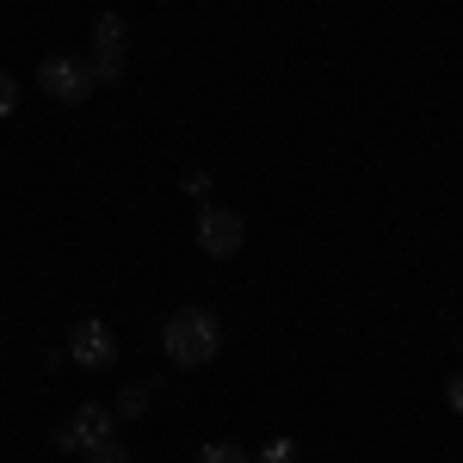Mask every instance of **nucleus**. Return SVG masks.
I'll list each match as a JSON object with an SVG mask.
<instances>
[{
    "label": "nucleus",
    "mask_w": 463,
    "mask_h": 463,
    "mask_svg": "<svg viewBox=\"0 0 463 463\" xmlns=\"http://www.w3.org/2000/svg\"><path fill=\"white\" fill-rule=\"evenodd\" d=\"M161 353L174 358V364H185V371H198V364H211L216 353H222V321L211 316V309H174L167 316V327H161Z\"/></svg>",
    "instance_id": "f257e3e1"
},
{
    "label": "nucleus",
    "mask_w": 463,
    "mask_h": 463,
    "mask_svg": "<svg viewBox=\"0 0 463 463\" xmlns=\"http://www.w3.org/2000/svg\"><path fill=\"white\" fill-rule=\"evenodd\" d=\"M118 439V408H106V402H80L69 420L56 427V451H99V445H111Z\"/></svg>",
    "instance_id": "f03ea898"
},
{
    "label": "nucleus",
    "mask_w": 463,
    "mask_h": 463,
    "mask_svg": "<svg viewBox=\"0 0 463 463\" xmlns=\"http://www.w3.org/2000/svg\"><path fill=\"white\" fill-rule=\"evenodd\" d=\"M37 87H43L56 106H87V99L99 93V74H93V62H80V56H43Z\"/></svg>",
    "instance_id": "7ed1b4c3"
},
{
    "label": "nucleus",
    "mask_w": 463,
    "mask_h": 463,
    "mask_svg": "<svg viewBox=\"0 0 463 463\" xmlns=\"http://www.w3.org/2000/svg\"><path fill=\"white\" fill-rule=\"evenodd\" d=\"M241 241H248L241 211H229V204H204V211H198V248L211 253V260H235Z\"/></svg>",
    "instance_id": "20e7f679"
},
{
    "label": "nucleus",
    "mask_w": 463,
    "mask_h": 463,
    "mask_svg": "<svg viewBox=\"0 0 463 463\" xmlns=\"http://www.w3.org/2000/svg\"><path fill=\"white\" fill-rule=\"evenodd\" d=\"M124 62H130V25L118 13H99L93 19V74H99V87H111L124 74Z\"/></svg>",
    "instance_id": "39448f33"
},
{
    "label": "nucleus",
    "mask_w": 463,
    "mask_h": 463,
    "mask_svg": "<svg viewBox=\"0 0 463 463\" xmlns=\"http://www.w3.org/2000/svg\"><path fill=\"white\" fill-rule=\"evenodd\" d=\"M69 358L80 364V371H111V364H118V340H111V327L99 316L74 321V327H69Z\"/></svg>",
    "instance_id": "423d86ee"
},
{
    "label": "nucleus",
    "mask_w": 463,
    "mask_h": 463,
    "mask_svg": "<svg viewBox=\"0 0 463 463\" xmlns=\"http://www.w3.org/2000/svg\"><path fill=\"white\" fill-rule=\"evenodd\" d=\"M198 463H253V458L241 451V445H229V439H216V445H204V451H198Z\"/></svg>",
    "instance_id": "0eeeda50"
},
{
    "label": "nucleus",
    "mask_w": 463,
    "mask_h": 463,
    "mask_svg": "<svg viewBox=\"0 0 463 463\" xmlns=\"http://www.w3.org/2000/svg\"><path fill=\"white\" fill-rule=\"evenodd\" d=\"M260 463H297V439H266V451H260Z\"/></svg>",
    "instance_id": "6e6552de"
},
{
    "label": "nucleus",
    "mask_w": 463,
    "mask_h": 463,
    "mask_svg": "<svg viewBox=\"0 0 463 463\" xmlns=\"http://www.w3.org/2000/svg\"><path fill=\"white\" fill-rule=\"evenodd\" d=\"M179 192H185V198H211V174H204V167H192V174L179 179Z\"/></svg>",
    "instance_id": "1a4fd4ad"
},
{
    "label": "nucleus",
    "mask_w": 463,
    "mask_h": 463,
    "mask_svg": "<svg viewBox=\"0 0 463 463\" xmlns=\"http://www.w3.org/2000/svg\"><path fill=\"white\" fill-rule=\"evenodd\" d=\"M13 111H19V80L0 69V118H13Z\"/></svg>",
    "instance_id": "9d476101"
},
{
    "label": "nucleus",
    "mask_w": 463,
    "mask_h": 463,
    "mask_svg": "<svg viewBox=\"0 0 463 463\" xmlns=\"http://www.w3.org/2000/svg\"><path fill=\"white\" fill-rule=\"evenodd\" d=\"M143 408H148V390H143V383H130V390L118 395V414H143Z\"/></svg>",
    "instance_id": "9b49d317"
},
{
    "label": "nucleus",
    "mask_w": 463,
    "mask_h": 463,
    "mask_svg": "<svg viewBox=\"0 0 463 463\" xmlns=\"http://www.w3.org/2000/svg\"><path fill=\"white\" fill-rule=\"evenodd\" d=\"M87 463H130V451L111 439V445H99V451H87Z\"/></svg>",
    "instance_id": "f8f14e48"
},
{
    "label": "nucleus",
    "mask_w": 463,
    "mask_h": 463,
    "mask_svg": "<svg viewBox=\"0 0 463 463\" xmlns=\"http://www.w3.org/2000/svg\"><path fill=\"white\" fill-rule=\"evenodd\" d=\"M445 408H451V414H463V371L445 383Z\"/></svg>",
    "instance_id": "ddd939ff"
},
{
    "label": "nucleus",
    "mask_w": 463,
    "mask_h": 463,
    "mask_svg": "<svg viewBox=\"0 0 463 463\" xmlns=\"http://www.w3.org/2000/svg\"><path fill=\"white\" fill-rule=\"evenodd\" d=\"M458 353H463V327H458Z\"/></svg>",
    "instance_id": "4468645a"
}]
</instances>
